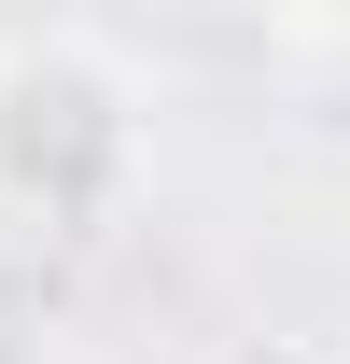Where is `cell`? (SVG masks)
Returning a JSON list of instances; mask_svg holds the SVG:
<instances>
[{
  "instance_id": "obj_2",
  "label": "cell",
  "mask_w": 350,
  "mask_h": 364,
  "mask_svg": "<svg viewBox=\"0 0 350 364\" xmlns=\"http://www.w3.org/2000/svg\"><path fill=\"white\" fill-rule=\"evenodd\" d=\"M211 364H336V350H308V336H224Z\"/></svg>"
},
{
  "instance_id": "obj_1",
  "label": "cell",
  "mask_w": 350,
  "mask_h": 364,
  "mask_svg": "<svg viewBox=\"0 0 350 364\" xmlns=\"http://www.w3.org/2000/svg\"><path fill=\"white\" fill-rule=\"evenodd\" d=\"M154 168L140 70L98 28H14L0 43V225L28 238H98Z\"/></svg>"
}]
</instances>
